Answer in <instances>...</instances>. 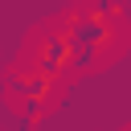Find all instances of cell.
<instances>
[{
	"mask_svg": "<svg viewBox=\"0 0 131 131\" xmlns=\"http://www.w3.org/2000/svg\"><path fill=\"white\" fill-rule=\"evenodd\" d=\"M66 41H70L74 49H90V53L102 57V53L119 41V29H115V20L94 16V12L86 8V12H74V16H70V25H66Z\"/></svg>",
	"mask_w": 131,
	"mask_h": 131,
	"instance_id": "obj_1",
	"label": "cell"
},
{
	"mask_svg": "<svg viewBox=\"0 0 131 131\" xmlns=\"http://www.w3.org/2000/svg\"><path fill=\"white\" fill-rule=\"evenodd\" d=\"M8 94L16 98L20 115L33 119V115H41L45 102L53 98V78H45V74H37V70H16V74L8 78Z\"/></svg>",
	"mask_w": 131,
	"mask_h": 131,
	"instance_id": "obj_2",
	"label": "cell"
},
{
	"mask_svg": "<svg viewBox=\"0 0 131 131\" xmlns=\"http://www.w3.org/2000/svg\"><path fill=\"white\" fill-rule=\"evenodd\" d=\"M33 70L45 74V78H53V82H57V74L70 70V41H66V33H45V37H41V45H37V66H33Z\"/></svg>",
	"mask_w": 131,
	"mask_h": 131,
	"instance_id": "obj_3",
	"label": "cell"
},
{
	"mask_svg": "<svg viewBox=\"0 0 131 131\" xmlns=\"http://www.w3.org/2000/svg\"><path fill=\"white\" fill-rule=\"evenodd\" d=\"M94 66H98V53L74 49V45H70V70H94Z\"/></svg>",
	"mask_w": 131,
	"mask_h": 131,
	"instance_id": "obj_4",
	"label": "cell"
}]
</instances>
